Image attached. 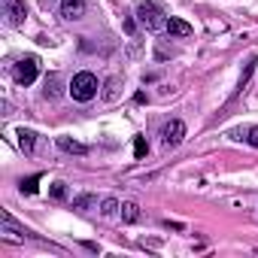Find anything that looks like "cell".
I'll list each match as a JSON object with an SVG mask.
<instances>
[{
	"label": "cell",
	"mask_w": 258,
	"mask_h": 258,
	"mask_svg": "<svg viewBox=\"0 0 258 258\" xmlns=\"http://www.w3.org/2000/svg\"><path fill=\"white\" fill-rule=\"evenodd\" d=\"M121 222H127V225L140 222V207H137L134 201H124V204H121Z\"/></svg>",
	"instance_id": "30bf717a"
},
{
	"label": "cell",
	"mask_w": 258,
	"mask_h": 258,
	"mask_svg": "<svg viewBox=\"0 0 258 258\" xmlns=\"http://www.w3.org/2000/svg\"><path fill=\"white\" fill-rule=\"evenodd\" d=\"M246 143L258 149V124H255V127H249V131H246Z\"/></svg>",
	"instance_id": "d6986e66"
},
{
	"label": "cell",
	"mask_w": 258,
	"mask_h": 258,
	"mask_svg": "<svg viewBox=\"0 0 258 258\" xmlns=\"http://www.w3.org/2000/svg\"><path fill=\"white\" fill-rule=\"evenodd\" d=\"M43 94H46V97H52V100L61 94V88H58V76H55V73H52V76H46V88H43Z\"/></svg>",
	"instance_id": "4fadbf2b"
},
{
	"label": "cell",
	"mask_w": 258,
	"mask_h": 258,
	"mask_svg": "<svg viewBox=\"0 0 258 258\" xmlns=\"http://www.w3.org/2000/svg\"><path fill=\"white\" fill-rule=\"evenodd\" d=\"M103 97H106V100H115V97H118V76H112V79L106 82V91H103Z\"/></svg>",
	"instance_id": "5bb4252c"
},
{
	"label": "cell",
	"mask_w": 258,
	"mask_h": 258,
	"mask_svg": "<svg viewBox=\"0 0 258 258\" xmlns=\"http://www.w3.org/2000/svg\"><path fill=\"white\" fill-rule=\"evenodd\" d=\"M37 70H40V61H37L34 55H25V58L13 67V76H16L19 85H31V82L37 79Z\"/></svg>",
	"instance_id": "3957f363"
},
{
	"label": "cell",
	"mask_w": 258,
	"mask_h": 258,
	"mask_svg": "<svg viewBox=\"0 0 258 258\" xmlns=\"http://www.w3.org/2000/svg\"><path fill=\"white\" fill-rule=\"evenodd\" d=\"M97 76L91 73V70H82V73H76L73 79H70V97L73 100H79V103H88V100H94L97 97Z\"/></svg>",
	"instance_id": "7a4b0ae2"
},
{
	"label": "cell",
	"mask_w": 258,
	"mask_h": 258,
	"mask_svg": "<svg viewBox=\"0 0 258 258\" xmlns=\"http://www.w3.org/2000/svg\"><path fill=\"white\" fill-rule=\"evenodd\" d=\"M124 31H127V34H131V37H134V31H137V25H134V19H127V22H124Z\"/></svg>",
	"instance_id": "ffe728a7"
},
{
	"label": "cell",
	"mask_w": 258,
	"mask_h": 258,
	"mask_svg": "<svg viewBox=\"0 0 258 258\" xmlns=\"http://www.w3.org/2000/svg\"><path fill=\"white\" fill-rule=\"evenodd\" d=\"M100 213H103V219H115V216H121V204L115 198H103L100 201Z\"/></svg>",
	"instance_id": "8fae6325"
},
{
	"label": "cell",
	"mask_w": 258,
	"mask_h": 258,
	"mask_svg": "<svg viewBox=\"0 0 258 258\" xmlns=\"http://www.w3.org/2000/svg\"><path fill=\"white\" fill-rule=\"evenodd\" d=\"M25 19H28L25 0H7V22H10L13 28H19V25H25Z\"/></svg>",
	"instance_id": "8992f818"
},
{
	"label": "cell",
	"mask_w": 258,
	"mask_h": 258,
	"mask_svg": "<svg viewBox=\"0 0 258 258\" xmlns=\"http://www.w3.org/2000/svg\"><path fill=\"white\" fill-rule=\"evenodd\" d=\"M255 64H258V61H255V58H252V61H249V64H246V70H243V76H240V88H246V82H249V76H252V73H255Z\"/></svg>",
	"instance_id": "e0dca14e"
},
{
	"label": "cell",
	"mask_w": 258,
	"mask_h": 258,
	"mask_svg": "<svg viewBox=\"0 0 258 258\" xmlns=\"http://www.w3.org/2000/svg\"><path fill=\"white\" fill-rule=\"evenodd\" d=\"M58 149L67 152V155H85L88 152V146L79 143V140H73V137H58Z\"/></svg>",
	"instance_id": "52a82bcc"
},
{
	"label": "cell",
	"mask_w": 258,
	"mask_h": 258,
	"mask_svg": "<svg viewBox=\"0 0 258 258\" xmlns=\"http://www.w3.org/2000/svg\"><path fill=\"white\" fill-rule=\"evenodd\" d=\"M182 140H185V121L170 118V121L161 127V143H164L167 149H173V146H179Z\"/></svg>",
	"instance_id": "277c9868"
},
{
	"label": "cell",
	"mask_w": 258,
	"mask_h": 258,
	"mask_svg": "<svg viewBox=\"0 0 258 258\" xmlns=\"http://www.w3.org/2000/svg\"><path fill=\"white\" fill-rule=\"evenodd\" d=\"M52 198H55V201H64V198H67V185H64V182H55V185H52Z\"/></svg>",
	"instance_id": "ac0fdd59"
},
{
	"label": "cell",
	"mask_w": 258,
	"mask_h": 258,
	"mask_svg": "<svg viewBox=\"0 0 258 258\" xmlns=\"http://www.w3.org/2000/svg\"><path fill=\"white\" fill-rule=\"evenodd\" d=\"M134 16H137V22L146 28V31H167V16L161 13V7H155V4H149V0H140V4L134 7Z\"/></svg>",
	"instance_id": "6da1fadb"
},
{
	"label": "cell",
	"mask_w": 258,
	"mask_h": 258,
	"mask_svg": "<svg viewBox=\"0 0 258 258\" xmlns=\"http://www.w3.org/2000/svg\"><path fill=\"white\" fill-rule=\"evenodd\" d=\"M16 137H19V149H22L25 155H31V152H34V146H37V134H34V131H28V127H19Z\"/></svg>",
	"instance_id": "ba28073f"
},
{
	"label": "cell",
	"mask_w": 258,
	"mask_h": 258,
	"mask_svg": "<svg viewBox=\"0 0 258 258\" xmlns=\"http://www.w3.org/2000/svg\"><path fill=\"white\" fill-rule=\"evenodd\" d=\"M85 13H88V0H64L61 4V16L67 22H79L85 19Z\"/></svg>",
	"instance_id": "5b68a950"
},
{
	"label": "cell",
	"mask_w": 258,
	"mask_h": 258,
	"mask_svg": "<svg viewBox=\"0 0 258 258\" xmlns=\"http://www.w3.org/2000/svg\"><path fill=\"white\" fill-rule=\"evenodd\" d=\"M134 155H137V161H143V158L149 155V146H146V140H143V137H137V140H134Z\"/></svg>",
	"instance_id": "9a60e30c"
},
{
	"label": "cell",
	"mask_w": 258,
	"mask_h": 258,
	"mask_svg": "<svg viewBox=\"0 0 258 258\" xmlns=\"http://www.w3.org/2000/svg\"><path fill=\"white\" fill-rule=\"evenodd\" d=\"M167 34L170 37H191L195 28L188 22H182V19H167Z\"/></svg>",
	"instance_id": "9c48e42d"
},
{
	"label": "cell",
	"mask_w": 258,
	"mask_h": 258,
	"mask_svg": "<svg viewBox=\"0 0 258 258\" xmlns=\"http://www.w3.org/2000/svg\"><path fill=\"white\" fill-rule=\"evenodd\" d=\"M37 182H40V176H28V179H22V191H25V195H34V191H37Z\"/></svg>",
	"instance_id": "2e32d148"
},
{
	"label": "cell",
	"mask_w": 258,
	"mask_h": 258,
	"mask_svg": "<svg viewBox=\"0 0 258 258\" xmlns=\"http://www.w3.org/2000/svg\"><path fill=\"white\" fill-rule=\"evenodd\" d=\"M94 204H97V198H94V195H79V198H73V210H79V213L91 210Z\"/></svg>",
	"instance_id": "7c38bea8"
}]
</instances>
